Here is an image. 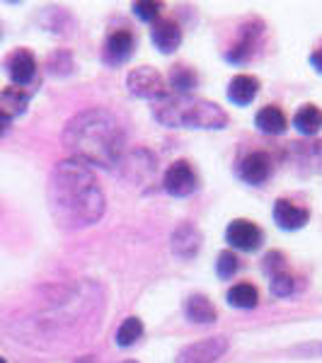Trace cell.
<instances>
[{"instance_id":"obj_1","label":"cell","mask_w":322,"mask_h":363,"mask_svg":"<svg viewBox=\"0 0 322 363\" xmlns=\"http://www.w3.org/2000/svg\"><path fill=\"white\" fill-rule=\"evenodd\" d=\"M49 206L63 228L97 223L104 213V194L95 172L73 157L58 162L49 179Z\"/></svg>"},{"instance_id":"obj_2","label":"cell","mask_w":322,"mask_h":363,"mask_svg":"<svg viewBox=\"0 0 322 363\" xmlns=\"http://www.w3.org/2000/svg\"><path fill=\"white\" fill-rule=\"evenodd\" d=\"M63 145L73 160L114 167L124 155V131L119 121L104 109H85L63 128Z\"/></svg>"},{"instance_id":"obj_3","label":"cell","mask_w":322,"mask_h":363,"mask_svg":"<svg viewBox=\"0 0 322 363\" xmlns=\"http://www.w3.org/2000/svg\"><path fill=\"white\" fill-rule=\"evenodd\" d=\"M153 116L170 128H218L228 126V114L211 99L194 95H165L153 102Z\"/></svg>"},{"instance_id":"obj_4","label":"cell","mask_w":322,"mask_h":363,"mask_svg":"<svg viewBox=\"0 0 322 363\" xmlns=\"http://www.w3.org/2000/svg\"><path fill=\"white\" fill-rule=\"evenodd\" d=\"M126 87L131 95H136L140 99H150V102H157V99H162L167 95L165 78L150 66L133 68L126 78Z\"/></svg>"},{"instance_id":"obj_5","label":"cell","mask_w":322,"mask_h":363,"mask_svg":"<svg viewBox=\"0 0 322 363\" xmlns=\"http://www.w3.org/2000/svg\"><path fill=\"white\" fill-rule=\"evenodd\" d=\"M162 186H165V191L170 196L184 199L196 191L199 177H196L194 167H191L187 160H174L172 165L167 167L165 177H162Z\"/></svg>"},{"instance_id":"obj_6","label":"cell","mask_w":322,"mask_h":363,"mask_svg":"<svg viewBox=\"0 0 322 363\" xmlns=\"http://www.w3.org/2000/svg\"><path fill=\"white\" fill-rule=\"evenodd\" d=\"M228 339L226 337H209L199 339V342L189 344L177 354L174 363H216L221 356L228 351Z\"/></svg>"},{"instance_id":"obj_7","label":"cell","mask_w":322,"mask_h":363,"mask_svg":"<svg viewBox=\"0 0 322 363\" xmlns=\"http://www.w3.org/2000/svg\"><path fill=\"white\" fill-rule=\"evenodd\" d=\"M226 240L233 250L255 252V250H260L262 240H265V233H262V228L252 223V220L238 218L226 228Z\"/></svg>"},{"instance_id":"obj_8","label":"cell","mask_w":322,"mask_h":363,"mask_svg":"<svg viewBox=\"0 0 322 363\" xmlns=\"http://www.w3.org/2000/svg\"><path fill=\"white\" fill-rule=\"evenodd\" d=\"M5 70H8V78L15 87H27L37 75V58L32 51L17 49L5 58Z\"/></svg>"},{"instance_id":"obj_9","label":"cell","mask_w":322,"mask_h":363,"mask_svg":"<svg viewBox=\"0 0 322 363\" xmlns=\"http://www.w3.org/2000/svg\"><path fill=\"white\" fill-rule=\"evenodd\" d=\"M133 49H136V39L128 29H119V32L109 34L107 42H104V51H102V61L107 63L109 68L124 66L128 58L133 56Z\"/></svg>"},{"instance_id":"obj_10","label":"cell","mask_w":322,"mask_h":363,"mask_svg":"<svg viewBox=\"0 0 322 363\" xmlns=\"http://www.w3.org/2000/svg\"><path fill=\"white\" fill-rule=\"evenodd\" d=\"M170 247H172V255L179 257V259H191L201 247V233L196 230L194 223H179L177 230L172 233Z\"/></svg>"},{"instance_id":"obj_11","label":"cell","mask_w":322,"mask_h":363,"mask_svg":"<svg viewBox=\"0 0 322 363\" xmlns=\"http://www.w3.org/2000/svg\"><path fill=\"white\" fill-rule=\"evenodd\" d=\"M150 42L160 54H172L182 44V29L174 20H157L150 29Z\"/></svg>"},{"instance_id":"obj_12","label":"cell","mask_w":322,"mask_h":363,"mask_svg":"<svg viewBox=\"0 0 322 363\" xmlns=\"http://www.w3.org/2000/svg\"><path fill=\"white\" fill-rule=\"evenodd\" d=\"M274 220H277V225L284 228V230H301V228L308 225L310 211L303 206H296L294 201L279 199V201L274 203Z\"/></svg>"},{"instance_id":"obj_13","label":"cell","mask_w":322,"mask_h":363,"mask_svg":"<svg viewBox=\"0 0 322 363\" xmlns=\"http://www.w3.org/2000/svg\"><path fill=\"white\" fill-rule=\"evenodd\" d=\"M272 174V160H269L267 153H250L245 155V160L238 165V177L248 184H262V182L269 179Z\"/></svg>"},{"instance_id":"obj_14","label":"cell","mask_w":322,"mask_h":363,"mask_svg":"<svg viewBox=\"0 0 322 363\" xmlns=\"http://www.w3.org/2000/svg\"><path fill=\"white\" fill-rule=\"evenodd\" d=\"M262 27L260 22H252V25H248L243 29V37L238 39L235 44H233V49L228 51V61L231 63H248L250 58H252V51L255 46L260 44V37H262Z\"/></svg>"},{"instance_id":"obj_15","label":"cell","mask_w":322,"mask_h":363,"mask_svg":"<svg viewBox=\"0 0 322 363\" xmlns=\"http://www.w3.org/2000/svg\"><path fill=\"white\" fill-rule=\"evenodd\" d=\"M257 92H260V80H257L255 75L240 73L228 83V99H231L233 104H238V107H248L257 97Z\"/></svg>"},{"instance_id":"obj_16","label":"cell","mask_w":322,"mask_h":363,"mask_svg":"<svg viewBox=\"0 0 322 363\" xmlns=\"http://www.w3.org/2000/svg\"><path fill=\"white\" fill-rule=\"evenodd\" d=\"M255 124L262 133H269V136H279L289 128V119H286L284 109L277 107V104H267L262 107L255 116Z\"/></svg>"},{"instance_id":"obj_17","label":"cell","mask_w":322,"mask_h":363,"mask_svg":"<svg viewBox=\"0 0 322 363\" xmlns=\"http://www.w3.org/2000/svg\"><path fill=\"white\" fill-rule=\"evenodd\" d=\"M184 315H187V320H191L194 325H211V322H216V315L218 313H216L213 303H211L206 296L194 294L187 298Z\"/></svg>"},{"instance_id":"obj_18","label":"cell","mask_w":322,"mask_h":363,"mask_svg":"<svg viewBox=\"0 0 322 363\" xmlns=\"http://www.w3.org/2000/svg\"><path fill=\"white\" fill-rule=\"evenodd\" d=\"M29 104V95L25 92V87H5L3 92H0V114H5L8 119H15V116L25 114Z\"/></svg>"},{"instance_id":"obj_19","label":"cell","mask_w":322,"mask_h":363,"mask_svg":"<svg viewBox=\"0 0 322 363\" xmlns=\"http://www.w3.org/2000/svg\"><path fill=\"white\" fill-rule=\"evenodd\" d=\"M294 126L303 136H315L322 128V112L315 104H303L301 109L294 114Z\"/></svg>"},{"instance_id":"obj_20","label":"cell","mask_w":322,"mask_h":363,"mask_svg":"<svg viewBox=\"0 0 322 363\" xmlns=\"http://www.w3.org/2000/svg\"><path fill=\"white\" fill-rule=\"evenodd\" d=\"M228 303L240 310H252L260 303V291L252 284H235L228 291Z\"/></svg>"},{"instance_id":"obj_21","label":"cell","mask_w":322,"mask_h":363,"mask_svg":"<svg viewBox=\"0 0 322 363\" xmlns=\"http://www.w3.org/2000/svg\"><path fill=\"white\" fill-rule=\"evenodd\" d=\"M143 337V322L138 318H126L116 330V344L119 347H133Z\"/></svg>"},{"instance_id":"obj_22","label":"cell","mask_w":322,"mask_h":363,"mask_svg":"<svg viewBox=\"0 0 322 363\" xmlns=\"http://www.w3.org/2000/svg\"><path fill=\"white\" fill-rule=\"evenodd\" d=\"M196 83H199V75L191 68H187V66H174L172 73H170V85H172L179 95L191 92L196 87Z\"/></svg>"},{"instance_id":"obj_23","label":"cell","mask_w":322,"mask_h":363,"mask_svg":"<svg viewBox=\"0 0 322 363\" xmlns=\"http://www.w3.org/2000/svg\"><path fill=\"white\" fill-rule=\"evenodd\" d=\"M240 269V262H238V255L231 250L221 252L218 255V262H216V274H218L221 279H233L238 274Z\"/></svg>"},{"instance_id":"obj_24","label":"cell","mask_w":322,"mask_h":363,"mask_svg":"<svg viewBox=\"0 0 322 363\" xmlns=\"http://www.w3.org/2000/svg\"><path fill=\"white\" fill-rule=\"evenodd\" d=\"M262 269H265V274L269 279L272 277H277V274L281 272H286V259H284V255L277 250H272V252H267L265 255V262H262Z\"/></svg>"},{"instance_id":"obj_25","label":"cell","mask_w":322,"mask_h":363,"mask_svg":"<svg viewBox=\"0 0 322 363\" xmlns=\"http://www.w3.org/2000/svg\"><path fill=\"white\" fill-rule=\"evenodd\" d=\"M269 284H272V294L277 298L294 294V279H291L289 272H281V274H277V277H272Z\"/></svg>"},{"instance_id":"obj_26","label":"cell","mask_w":322,"mask_h":363,"mask_svg":"<svg viewBox=\"0 0 322 363\" xmlns=\"http://www.w3.org/2000/svg\"><path fill=\"white\" fill-rule=\"evenodd\" d=\"M160 3H136L133 5V13H136L138 20L143 22H157V17H160Z\"/></svg>"},{"instance_id":"obj_27","label":"cell","mask_w":322,"mask_h":363,"mask_svg":"<svg viewBox=\"0 0 322 363\" xmlns=\"http://www.w3.org/2000/svg\"><path fill=\"white\" fill-rule=\"evenodd\" d=\"M294 354H303V356H313V359H320L322 356V344H306V347L294 349Z\"/></svg>"},{"instance_id":"obj_28","label":"cell","mask_w":322,"mask_h":363,"mask_svg":"<svg viewBox=\"0 0 322 363\" xmlns=\"http://www.w3.org/2000/svg\"><path fill=\"white\" fill-rule=\"evenodd\" d=\"M310 66H313L322 75V46L318 51H313V56H310Z\"/></svg>"},{"instance_id":"obj_29","label":"cell","mask_w":322,"mask_h":363,"mask_svg":"<svg viewBox=\"0 0 322 363\" xmlns=\"http://www.w3.org/2000/svg\"><path fill=\"white\" fill-rule=\"evenodd\" d=\"M10 121H13V119H8V116H5V114H0V133H5V131H8Z\"/></svg>"},{"instance_id":"obj_30","label":"cell","mask_w":322,"mask_h":363,"mask_svg":"<svg viewBox=\"0 0 322 363\" xmlns=\"http://www.w3.org/2000/svg\"><path fill=\"white\" fill-rule=\"evenodd\" d=\"M124 363H136V361H124Z\"/></svg>"},{"instance_id":"obj_31","label":"cell","mask_w":322,"mask_h":363,"mask_svg":"<svg viewBox=\"0 0 322 363\" xmlns=\"http://www.w3.org/2000/svg\"><path fill=\"white\" fill-rule=\"evenodd\" d=\"M0 363H5V359H0Z\"/></svg>"}]
</instances>
